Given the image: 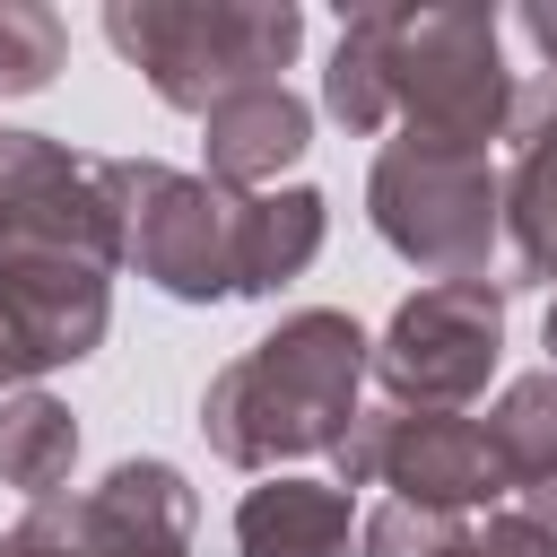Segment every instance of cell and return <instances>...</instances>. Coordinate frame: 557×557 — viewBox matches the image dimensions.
Wrapping results in <instances>:
<instances>
[{
  "label": "cell",
  "instance_id": "1",
  "mask_svg": "<svg viewBox=\"0 0 557 557\" xmlns=\"http://www.w3.org/2000/svg\"><path fill=\"white\" fill-rule=\"evenodd\" d=\"M366 383H374V339L348 313L305 305L209 374L200 435L226 470H278L305 453H339V435L366 409Z\"/></svg>",
  "mask_w": 557,
  "mask_h": 557
},
{
  "label": "cell",
  "instance_id": "2",
  "mask_svg": "<svg viewBox=\"0 0 557 557\" xmlns=\"http://www.w3.org/2000/svg\"><path fill=\"white\" fill-rule=\"evenodd\" d=\"M374 61L400 139L487 157L513 131L522 87L505 70L496 9H374Z\"/></svg>",
  "mask_w": 557,
  "mask_h": 557
},
{
  "label": "cell",
  "instance_id": "3",
  "mask_svg": "<svg viewBox=\"0 0 557 557\" xmlns=\"http://www.w3.org/2000/svg\"><path fill=\"white\" fill-rule=\"evenodd\" d=\"M104 44L174 113H209L244 87H278V70L305 44V9L296 0H113Z\"/></svg>",
  "mask_w": 557,
  "mask_h": 557
},
{
  "label": "cell",
  "instance_id": "4",
  "mask_svg": "<svg viewBox=\"0 0 557 557\" xmlns=\"http://www.w3.org/2000/svg\"><path fill=\"white\" fill-rule=\"evenodd\" d=\"M113 209H122V261L165 287L174 305H226L244 296L252 252V191H226L209 174L157 165V157H96Z\"/></svg>",
  "mask_w": 557,
  "mask_h": 557
},
{
  "label": "cell",
  "instance_id": "5",
  "mask_svg": "<svg viewBox=\"0 0 557 557\" xmlns=\"http://www.w3.org/2000/svg\"><path fill=\"white\" fill-rule=\"evenodd\" d=\"M366 218H374V235L409 270H426V278H487V252H496V226H505V183L470 148L383 139V157L366 174Z\"/></svg>",
  "mask_w": 557,
  "mask_h": 557
},
{
  "label": "cell",
  "instance_id": "6",
  "mask_svg": "<svg viewBox=\"0 0 557 557\" xmlns=\"http://www.w3.org/2000/svg\"><path fill=\"white\" fill-rule=\"evenodd\" d=\"M505 357V278H426L374 339L383 409H470Z\"/></svg>",
  "mask_w": 557,
  "mask_h": 557
},
{
  "label": "cell",
  "instance_id": "7",
  "mask_svg": "<svg viewBox=\"0 0 557 557\" xmlns=\"http://www.w3.org/2000/svg\"><path fill=\"white\" fill-rule=\"evenodd\" d=\"M339 487H392L400 505H426V513H479L496 496H513L496 444L479 418L461 409H357V426L339 435Z\"/></svg>",
  "mask_w": 557,
  "mask_h": 557
},
{
  "label": "cell",
  "instance_id": "8",
  "mask_svg": "<svg viewBox=\"0 0 557 557\" xmlns=\"http://www.w3.org/2000/svg\"><path fill=\"white\" fill-rule=\"evenodd\" d=\"M191 479L157 453L113 461L96 487L26 505V522L0 531V557H191Z\"/></svg>",
  "mask_w": 557,
  "mask_h": 557
},
{
  "label": "cell",
  "instance_id": "9",
  "mask_svg": "<svg viewBox=\"0 0 557 557\" xmlns=\"http://www.w3.org/2000/svg\"><path fill=\"white\" fill-rule=\"evenodd\" d=\"M113 331V270L78 252H0V383H44L61 366H87Z\"/></svg>",
  "mask_w": 557,
  "mask_h": 557
},
{
  "label": "cell",
  "instance_id": "10",
  "mask_svg": "<svg viewBox=\"0 0 557 557\" xmlns=\"http://www.w3.org/2000/svg\"><path fill=\"white\" fill-rule=\"evenodd\" d=\"M305 148H313V104L287 78L278 87H244V96L200 113V174L226 183V191H270Z\"/></svg>",
  "mask_w": 557,
  "mask_h": 557
},
{
  "label": "cell",
  "instance_id": "11",
  "mask_svg": "<svg viewBox=\"0 0 557 557\" xmlns=\"http://www.w3.org/2000/svg\"><path fill=\"white\" fill-rule=\"evenodd\" d=\"M513 174H505V244L522 278L557 287V70L522 87L513 104Z\"/></svg>",
  "mask_w": 557,
  "mask_h": 557
},
{
  "label": "cell",
  "instance_id": "12",
  "mask_svg": "<svg viewBox=\"0 0 557 557\" xmlns=\"http://www.w3.org/2000/svg\"><path fill=\"white\" fill-rule=\"evenodd\" d=\"M357 505L339 479H261L235 505V557H348Z\"/></svg>",
  "mask_w": 557,
  "mask_h": 557
},
{
  "label": "cell",
  "instance_id": "13",
  "mask_svg": "<svg viewBox=\"0 0 557 557\" xmlns=\"http://www.w3.org/2000/svg\"><path fill=\"white\" fill-rule=\"evenodd\" d=\"M70 470H78V418L44 383L0 392V487H17L26 505H52L70 496Z\"/></svg>",
  "mask_w": 557,
  "mask_h": 557
},
{
  "label": "cell",
  "instance_id": "14",
  "mask_svg": "<svg viewBox=\"0 0 557 557\" xmlns=\"http://www.w3.org/2000/svg\"><path fill=\"white\" fill-rule=\"evenodd\" d=\"M331 235V200L313 183H287V191H252V252H244V296H278L287 278L313 270Z\"/></svg>",
  "mask_w": 557,
  "mask_h": 557
},
{
  "label": "cell",
  "instance_id": "15",
  "mask_svg": "<svg viewBox=\"0 0 557 557\" xmlns=\"http://www.w3.org/2000/svg\"><path fill=\"white\" fill-rule=\"evenodd\" d=\"M479 426H487V444H496V461H505L513 496L548 487V479H557V366H540V374H513Z\"/></svg>",
  "mask_w": 557,
  "mask_h": 557
},
{
  "label": "cell",
  "instance_id": "16",
  "mask_svg": "<svg viewBox=\"0 0 557 557\" xmlns=\"http://www.w3.org/2000/svg\"><path fill=\"white\" fill-rule=\"evenodd\" d=\"M322 113L348 122V131H392V104H383V61H374V9H357L331 44V70H322Z\"/></svg>",
  "mask_w": 557,
  "mask_h": 557
},
{
  "label": "cell",
  "instance_id": "17",
  "mask_svg": "<svg viewBox=\"0 0 557 557\" xmlns=\"http://www.w3.org/2000/svg\"><path fill=\"white\" fill-rule=\"evenodd\" d=\"M61 52H70L61 9H44V0H0V96H44L52 70H61Z\"/></svg>",
  "mask_w": 557,
  "mask_h": 557
},
{
  "label": "cell",
  "instance_id": "18",
  "mask_svg": "<svg viewBox=\"0 0 557 557\" xmlns=\"http://www.w3.org/2000/svg\"><path fill=\"white\" fill-rule=\"evenodd\" d=\"M453 531H461L453 513H426V505H400V496H383V505L357 522V548H366V557H435Z\"/></svg>",
  "mask_w": 557,
  "mask_h": 557
},
{
  "label": "cell",
  "instance_id": "19",
  "mask_svg": "<svg viewBox=\"0 0 557 557\" xmlns=\"http://www.w3.org/2000/svg\"><path fill=\"white\" fill-rule=\"evenodd\" d=\"M435 557H557V540H548L522 505H505V513H487V522H461Z\"/></svg>",
  "mask_w": 557,
  "mask_h": 557
},
{
  "label": "cell",
  "instance_id": "20",
  "mask_svg": "<svg viewBox=\"0 0 557 557\" xmlns=\"http://www.w3.org/2000/svg\"><path fill=\"white\" fill-rule=\"evenodd\" d=\"M522 35H531V44H540V61L557 70V0H531V9H522Z\"/></svg>",
  "mask_w": 557,
  "mask_h": 557
},
{
  "label": "cell",
  "instance_id": "21",
  "mask_svg": "<svg viewBox=\"0 0 557 557\" xmlns=\"http://www.w3.org/2000/svg\"><path fill=\"white\" fill-rule=\"evenodd\" d=\"M540 348H548V366H557V305H548V331H540Z\"/></svg>",
  "mask_w": 557,
  "mask_h": 557
}]
</instances>
